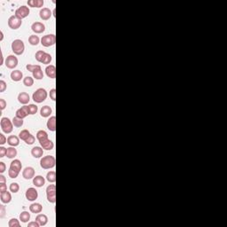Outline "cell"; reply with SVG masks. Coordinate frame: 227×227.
Returning <instances> with one entry per match:
<instances>
[{"label":"cell","mask_w":227,"mask_h":227,"mask_svg":"<svg viewBox=\"0 0 227 227\" xmlns=\"http://www.w3.org/2000/svg\"><path fill=\"white\" fill-rule=\"evenodd\" d=\"M22 164L20 160H14L10 164V169L8 170V175L11 178H16L21 170Z\"/></svg>","instance_id":"1"},{"label":"cell","mask_w":227,"mask_h":227,"mask_svg":"<svg viewBox=\"0 0 227 227\" xmlns=\"http://www.w3.org/2000/svg\"><path fill=\"white\" fill-rule=\"evenodd\" d=\"M56 164V160L54 156L52 155H46L41 158L40 160V166L44 170H49L53 167H55Z\"/></svg>","instance_id":"2"},{"label":"cell","mask_w":227,"mask_h":227,"mask_svg":"<svg viewBox=\"0 0 227 227\" xmlns=\"http://www.w3.org/2000/svg\"><path fill=\"white\" fill-rule=\"evenodd\" d=\"M47 96H48V94H47L46 90L44 88H39L33 93L32 99H33V100L36 103H42L47 99Z\"/></svg>","instance_id":"3"},{"label":"cell","mask_w":227,"mask_h":227,"mask_svg":"<svg viewBox=\"0 0 227 227\" xmlns=\"http://www.w3.org/2000/svg\"><path fill=\"white\" fill-rule=\"evenodd\" d=\"M12 51L16 55H21L23 54L25 51V45L22 40L21 39H15L12 43Z\"/></svg>","instance_id":"4"},{"label":"cell","mask_w":227,"mask_h":227,"mask_svg":"<svg viewBox=\"0 0 227 227\" xmlns=\"http://www.w3.org/2000/svg\"><path fill=\"white\" fill-rule=\"evenodd\" d=\"M0 125H1L2 131L6 134L11 133L13 132V122L8 117H3L1 119V121H0Z\"/></svg>","instance_id":"5"},{"label":"cell","mask_w":227,"mask_h":227,"mask_svg":"<svg viewBox=\"0 0 227 227\" xmlns=\"http://www.w3.org/2000/svg\"><path fill=\"white\" fill-rule=\"evenodd\" d=\"M46 196L47 200L51 203L56 202V186L55 185H50L46 188Z\"/></svg>","instance_id":"6"},{"label":"cell","mask_w":227,"mask_h":227,"mask_svg":"<svg viewBox=\"0 0 227 227\" xmlns=\"http://www.w3.org/2000/svg\"><path fill=\"white\" fill-rule=\"evenodd\" d=\"M56 43V36L53 34L44 36L41 38V45L45 47H50L54 45Z\"/></svg>","instance_id":"7"},{"label":"cell","mask_w":227,"mask_h":227,"mask_svg":"<svg viewBox=\"0 0 227 227\" xmlns=\"http://www.w3.org/2000/svg\"><path fill=\"white\" fill-rule=\"evenodd\" d=\"M29 13H30V11H29V8H28V6H20V7L15 11V14H14V15H15L18 19H20V20L22 21V19H24V18H26V17L28 16Z\"/></svg>","instance_id":"8"},{"label":"cell","mask_w":227,"mask_h":227,"mask_svg":"<svg viewBox=\"0 0 227 227\" xmlns=\"http://www.w3.org/2000/svg\"><path fill=\"white\" fill-rule=\"evenodd\" d=\"M26 199L29 202H34L37 199L38 197V192L37 191L36 188L30 187L26 191Z\"/></svg>","instance_id":"9"},{"label":"cell","mask_w":227,"mask_h":227,"mask_svg":"<svg viewBox=\"0 0 227 227\" xmlns=\"http://www.w3.org/2000/svg\"><path fill=\"white\" fill-rule=\"evenodd\" d=\"M21 24L22 21L18 19L15 15H13L8 19V26L12 29H18L21 26Z\"/></svg>","instance_id":"10"},{"label":"cell","mask_w":227,"mask_h":227,"mask_svg":"<svg viewBox=\"0 0 227 227\" xmlns=\"http://www.w3.org/2000/svg\"><path fill=\"white\" fill-rule=\"evenodd\" d=\"M18 65V59L14 55H9L6 59V66L7 69H13Z\"/></svg>","instance_id":"11"},{"label":"cell","mask_w":227,"mask_h":227,"mask_svg":"<svg viewBox=\"0 0 227 227\" xmlns=\"http://www.w3.org/2000/svg\"><path fill=\"white\" fill-rule=\"evenodd\" d=\"M31 29L33 32H35L36 34H41L44 33L45 30V26L44 23L39 22V21H36L33 24L31 25Z\"/></svg>","instance_id":"12"},{"label":"cell","mask_w":227,"mask_h":227,"mask_svg":"<svg viewBox=\"0 0 227 227\" xmlns=\"http://www.w3.org/2000/svg\"><path fill=\"white\" fill-rule=\"evenodd\" d=\"M22 177L27 179L29 180L31 178H34L35 177V170L34 168L32 167H26L23 171H22Z\"/></svg>","instance_id":"13"},{"label":"cell","mask_w":227,"mask_h":227,"mask_svg":"<svg viewBox=\"0 0 227 227\" xmlns=\"http://www.w3.org/2000/svg\"><path fill=\"white\" fill-rule=\"evenodd\" d=\"M29 114V109H28V106H23L21 107L20 109H18L16 111V116L18 118L21 119H24L25 117H27Z\"/></svg>","instance_id":"14"},{"label":"cell","mask_w":227,"mask_h":227,"mask_svg":"<svg viewBox=\"0 0 227 227\" xmlns=\"http://www.w3.org/2000/svg\"><path fill=\"white\" fill-rule=\"evenodd\" d=\"M39 16L43 21H48L52 17V12L49 8H42L39 12Z\"/></svg>","instance_id":"15"},{"label":"cell","mask_w":227,"mask_h":227,"mask_svg":"<svg viewBox=\"0 0 227 227\" xmlns=\"http://www.w3.org/2000/svg\"><path fill=\"white\" fill-rule=\"evenodd\" d=\"M45 73L49 78L54 79L56 77V68L54 65H49V66H47L45 69Z\"/></svg>","instance_id":"16"},{"label":"cell","mask_w":227,"mask_h":227,"mask_svg":"<svg viewBox=\"0 0 227 227\" xmlns=\"http://www.w3.org/2000/svg\"><path fill=\"white\" fill-rule=\"evenodd\" d=\"M31 154L33 157L35 158H41L43 157V154H44V150H43V147H40V146H35L32 148L31 150Z\"/></svg>","instance_id":"17"},{"label":"cell","mask_w":227,"mask_h":227,"mask_svg":"<svg viewBox=\"0 0 227 227\" xmlns=\"http://www.w3.org/2000/svg\"><path fill=\"white\" fill-rule=\"evenodd\" d=\"M18 100L20 103L23 104V105H26L29 102L30 100V98H29V95L27 93V92H21L18 96Z\"/></svg>","instance_id":"18"},{"label":"cell","mask_w":227,"mask_h":227,"mask_svg":"<svg viewBox=\"0 0 227 227\" xmlns=\"http://www.w3.org/2000/svg\"><path fill=\"white\" fill-rule=\"evenodd\" d=\"M29 210L31 213H34V214H39L42 212L43 210V207L40 203H32L29 206Z\"/></svg>","instance_id":"19"},{"label":"cell","mask_w":227,"mask_h":227,"mask_svg":"<svg viewBox=\"0 0 227 227\" xmlns=\"http://www.w3.org/2000/svg\"><path fill=\"white\" fill-rule=\"evenodd\" d=\"M0 199H1V202H2L3 203H6V204L11 202V201H12V195H11L10 192L6 191V192H1V194H0Z\"/></svg>","instance_id":"20"},{"label":"cell","mask_w":227,"mask_h":227,"mask_svg":"<svg viewBox=\"0 0 227 227\" xmlns=\"http://www.w3.org/2000/svg\"><path fill=\"white\" fill-rule=\"evenodd\" d=\"M46 126L48 129H50L51 132H55L56 131V116H52L49 118L47 121Z\"/></svg>","instance_id":"21"},{"label":"cell","mask_w":227,"mask_h":227,"mask_svg":"<svg viewBox=\"0 0 227 227\" xmlns=\"http://www.w3.org/2000/svg\"><path fill=\"white\" fill-rule=\"evenodd\" d=\"M40 145H41V147H43V149H45L47 151L49 150H52L53 147H54V144L52 140H50L49 139H46V140H44L42 142H39Z\"/></svg>","instance_id":"22"},{"label":"cell","mask_w":227,"mask_h":227,"mask_svg":"<svg viewBox=\"0 0 227 227\" xmlns=\"http://www.w3.org/2000/svg\"><path fill=\"white\" fill-rule=\"evenodd\" d=\"M45 184V179L42 176H36L33 178V185L37 187H42Z\"/></svg>","instance_id":"23"},{"label":"cell","mask_w":227,"mask_h":227,"mask_svg":"<svg viewBox=\"0 0 227 227\" xmlns=\"http://www.w3.org/2000/svg\"><path fill=\"white\" fill-rule=\"evenodd\" d=\"M44 4H45L44 0H29V1H28V5L30 7H34V8L43 7Z\"/></svg>","instance_id":"24"},{"label":"cell","mask_w":227,"mask_h":227,"mask_svg":"<svg viewBox=\"0 0 227 227\" xmlns=\"http://www.w3.org/2000/svg\"><path fill=\"white\" fill-rule=\"evenodd\" d=\"M36 221L40 224V226H45L48 223V217L45 214H38L36 217Z\"/></svg>","instance_id":"25"},{"label":"cell","mask_w":227,"mask_h":227,"mask_svg":"<svg viewBox=\"0 0 227 227\" xmlns=\"http://www.w3.org/2000/svg\"><path fill=\"white\" fill-rule=\"evenodd\" d=\"M22 77H23V74H22V72L20 71V70H13V71H12V73H11V78H12V80L14 81V82H19V81H21V80L22 79Z\"/></svg>","instance_id":"26"},{"label":"cell","mask_w":227,"mask_h":227,"mask_svg":"<svg viewBox=\"0 0 227 227\" xmlns=\"http://www.w3.org/2000/svg\"><path fill=\"white\" fill-rule=\"evenodd\" d=\"M7 143L11 146H17L20 144V139L17 136H9L7 138Z\"/></svg>","instance_id":"27"},{"label":"cell","mask_w":227,"mask_h":227,"mask_svg":"<svg viewBox=\"0 0 227 227\" xmlns=\"http://www.w3.org/2000/svg\"><path fill=\"white\" fill-rule=\"evenodd\" d=\"M52 112V110L49 106H44L40 110V115H41L42 117L46 118V117H49L51 115Z\"/></svg>","instance_id":"28"},{"label":"cell","mask_w":227,"mask_h":227,"mask_svg":"<svg viewBox=\"0 0 227 227\" xmlns=\"http://www.w3.org/2000/svg\"><path fill=\"white\" fill-rule=\"evenodd\" d=\"M37 139L39 142H42L44 140L48 139V134H47L46 132L43 131V129L42 131H38L37 133Z\"/></svg>","instance_id":"29"},{"label":"cell","mask_w":227,"mask_h":227,"mask_svg":"<svg viewBox=\"0 0 227 227\" xmlns=\"http://www.w3.org/2000/svg\"><path fill=\"white\" fill-rule=\"evenodd\" d=\"M40 38L38 37V36H36V35H31L29 37H28V43L31 45H37L39 43H40Z\"/></svg>","instance_id":"30"},{"label":"cell","mask_w":227,"mask_h":227,"mask_svg":"<svg viewBox=\"0 0 227 227\" xmlns=\"http://www.w3.org/2000/svg\"><path fill=\"white\" fill-rule=\"evenodd\" d=\"M17 155V150L15 149L14 146H11L7 148V152H6V156L9 159H13Z\"/></svg>","instance_id":"31"},{"label":"cell","mask_w":227,"mask_h":227,"mask_svg":"<svg viewBox=\"0 0 227 227\" xmlns=\"http://www.w3.org/2000/svg\"><path fill=\"white\" fill-rule=\"evenodd\" d=\"M31 135V133L28 131V129H22V131L20 132V134H19V138L21 139V140H23V141H26L28 138H29V136Z\"/></svg>","instance_id":"32"},{"label":"cell","mask_w":227,"mask_h":227,"mask_svg":"<svg viewBox=\"0 0 227 227\" xmlns=\"http://www.w3.org/2000/svg\"><path fill=\"white\" fill-rule=\"evenodd\" d=\"M30 219V213H28V211H22L20 215V220L22 223H27L28 222V220Z\"/></svg>","instance_id":"33"},{"label":"cell","mask_w":227,"mask_h":227,"mask_svg":"<svg viewBox=\"0 0 227 227\" xmlns=\"http://www.w3.org/2000/svg\"><path fill=\"white\" fill-rule=\"evenodd\" d=\"M46 179L50 183H55V181H56V172L55 171H49L46 175Z\"/></svg>","instance_id":"34"},{"label":"cell","mask_w":227,"mask_h":227,"mask_svg":"<svg viewBox=\"0 0 227 227\" xmlns=\"http://www.w3.org/2000/svg\"><path fill=\"white\" fill-rule=\"evenodd\" d=\"M45 54H46V52H45L44 51H37V52H36V55H35L36 59H37L38 62L42 63L43 60H44V58H45Z\"/></svg>","instance_id":"35"},{"label":"cell","mask_w":227,"mask_h":227,"mask_svg":"<svg viewBox=\"0 0 227 227\" xmlns=\"http://www.w3.org/2000/svg\"><path fill=\"white\" fill-rule=\"evenodd\" d=\"M32 74H33V77L36 78L37 80H41V79L44 78V73L42 71V69H37L36 71H34Z\"/></svg>","instance_id":"36"},{"label":"cell","mask_w":227,"mask_h":227,"mask_svg":"<svg viewBox=\"0 0 227 227\" xmlns=\"http://www.w3.org/2000/svg\"><path fill=\"white\" fill-rule=\"evenodd\" d=\"M13 124L14 127H17V128H20L23 125V119H21V118H18L17 116L13 117Z\"/></svg>","instance_id":"37"},{"label":"cell","mask_w":227,"mask_h":227,"mask_svg":"<svg viewBox=\"0 0 227 227\" xmlns=\"http://www.w3.org/2000/svg\"><path fill=\"white\" fill-rule=\"evenodd\" d=\"M23 83H24V85H26L28 87H30V86H32L34 84V79L31 76H26L23 79Z\"/></svg>","instance_id":"38"},{"label":"cell","mask_w":227,"mask_h":227,"mask_svg":"<svg viewBox=\"0 0 227 227\" xmlns=\"http://www.w3.org/2000/svg\"><path fill=\"white\" fill-rule=\"evenodd\" d=\"M26 69H28V71L33 73V72H34V71H36L37 69H41V66H40V65H32V64H28V65H27V67H26Z\"/></svg>","instance_id":"39"},{"label":"cell","mask_w":227,"mask_h":227,"mask_svg":"<svg viewBox=\"0 0 227 227\" xmlns=\"http://www.w3.org/2000/svg\"><path fill=\"white\" fill-rule=\"evenodd\" d=\"M8 225H9V227H20V226H21V223H20V222H19L18 219H16V218H12V219L9 221Z\"/></svg>","instance_id":"40"},{"label":"cell","mask_w":227,"mask_h":227,"mask_svg":"<svg viewBox=\"0 0 227 227\" xmlns=\"http://www.w3.org/2000/svg\"><path fill=\"white\" fill-rule=\"evenodd\" d=\"M19 190H20V185H19V184H17V183H12V184L10 185V191H11L12 192L16 193V192H19Z\"/></svg>","instance_id":"41"},{"label":"cell","mask_w":227,"mask_h":227,"mask_svg":"<svg viewBox=\"0 0 227 227\" xmlns=\"http://www.w3.org/2000/svg\"><path fill=\"white\" fill-rule=\"evenodd\" d=\"M28 109H29V114H30V115H35V114H37V111H38L37 106H36V105H34V104H30V105L28 106Z\"/></svg>","instance_id":"42"},{"label":"cell","mask_w":227,"mask_h":227,"mask_svg":"<svg viewBox=\"0 0 227 227\" xmlns=\"http://www.w3.org/2000/svg\"><path fill=\"white\" fill-rule=\"evenodd\" d=\"M52 55L51 54H49V53H46L45 54V58H44V60H43V64H45V65H48V64H50L51 63V61H52Z\"/></svg>","instance_id":"43"},{"label":"cell","mask_w":227,"mask_h":227,"mask_svg":"<svg viewBox=\"0 0 227 227\" xmlns=\"http://www.w3.org/2000/svg\"><path fill=\"white\" fill-rule=\"evenodd\" d=\"M6 206L1 204V205H0V218H4L5 216H6Z\"/></svg>","instance_id":"44"},{"label":"cell","mask_w":227,"mask_h":227,"mask_svg":"<svg viewBox=\"0 0 227 227\" xmlns=\"http://www.w3.org/2000/svg\"><path fill=\"white\" fill-rule=\"evenodd\" d=\"M35 141H36V138H35L33 135H30L29 138H28L25 142H26L27 145H33V144L35 143Z\"/></svg>","instance_id":"45"},{"label":"cell","mask_w":227,"mask_h":227,"mask_svg":"<svg viewBox=\"0 0 227 227\" xmlns=\"http://www.w3.org/2000/svg\"><path fill=\"white\" fill-rule=\"evenodd\" d=\"M6 90V83L4 80L0 81V92H4Z\"/></svg>","instance_id":"46"},{"label":"cell","mask_w":227,"mask_h":227,"mask_svg":"<svg viewBox=\"0 0 227 227\" xmlns=\"http://www.w3.org/2000/svg\"><path fill=\"white\" fill-rule=\"evenodd\" d=\"M50 98L53 101L56 100V89H52L50 91Z\"/></svg>","instance_id":"47"},{"label":"cell","mask_w":227,"mask_h":227,"mask_svg":"<svg viewBox=\"0 0 227 227\" xmlns=\"http://www.w3.org/2000/svg\"><path fill=\"white\" fill-rule=\"evenodd\" d=\"M6 152H7V148L1 146L0 147V158H3L6 155Z\"/></svg>","instance_id":"48"},{"label":"cell","mask_w":227,"mask_h":227,"mask_svg":"<svg viewBox=\"0 0 227 227\" xmlns=\"http://www.w3.org/2000/svg\"><path fill=\"white\" fill-rule=\"evenodd\" d=\"M7 142V139L6 138V136L2 133H0V145L3 146Z\"/></svg>","instance_id":"49"},{"label":"cell","mask_w":227,"mask_h":227,"mask_svg":"<svg viewBox=\"0 0 227 227\" xmlns=\"http://www.w3.org/2000/svg\"><path fill=\"white\" fill-rule=\"evenodd\" d=\"M6 191H7V186H6V183H0V193L4 192Z\"/></svg>","instance_id":"50"},{"label":"cell","mask_w":227,"mask_h":227,"mask_svg":"<svg viewBox=\"0 0 227 227\" xmlns=\"http://www.w3.org/2000/svg\"><path fill=\"white\" fill-rule=\"evenodd\" d=\"M6 166L5 163L1 161V163H0V173L3 174L6 171Z\"/></svg>","instance_id":"51"},{"label":"cell","mask_w":227,"mask_h":227,"mask_svg":"<svg viewBox=\"0 0 227 227\" xmlns=\"http://www.w3.org/2000/svg\"><path fill=\"white\" fill-rule=\"evenodd\" d=\"M6 107V101L4 99H0V107H1V110H4Z\"/></svg>","instance_id":"52"},{"label":"cell","mask_w":227,"mask_h":227,"mask_svg":"<svg viewBox=\"0 0 227 227\" xmlns=\"http://www.w3.org/2000/svg\"><path fill=\"white\" fill-rule=\"evenodd\" d=\"M28 227H39L40 226V224L37 222V221H35V222H30V223H28Z\"/></svg>","instance_id":"53"},{"label":"cell","mask_w":227,"mask_h":227,"mask_svg":"<svg viewBox=\"0 0 227 227\" xmlns=\"http://www.w3.org/2000/svg\"><path fill=\"white\" fill-rule=\"evenodd\" d=\"M6 178L4 175H0V183H6Z\"/></svg>","instance_id":"54"},{"label":"cell","mask_w":227,"mask_h":227,"mask_svg":"<svg viewBox=\"0 0 227 227\" xmlns=\"http://www.w3.org/2000/svg\"><path fill=\"white\" fill-rule=\"evenodd\" d=\"M1 62H0V65H3L4 64V56H3V52H1Z\"/></svg>","instance_id":"55"},{"label":"cell","mask_w":227,"mask_h":227,"mask_svg":"<svg viewBox=\"0 0 227 227\" xmlns=\"http://www.w3.org/2000/svg\"><path fill=\"white\" fill-rule=\"evenodd\" d=\"M0 34H1V38H0V41H3V39H4V33H3V31L0 32Z\"/></svg>","instance_id":"56"},{"label":"cell","mask_w":227,"mask_h":227,"mask_svg":"<svg viewBox=\"0 0 227 227\" xmlns=\"http://www.w3.org/2000/svg\"><path fill=\"white\" fill-rule=\"evenodd\" d=\"M55 12H56V10L54 9V10H53V12H52V15H53L54 17H56V13H55Z\"/></svg>","instance_id":"57"}]
</instances>
